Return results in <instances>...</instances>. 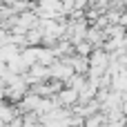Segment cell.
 Listing matches in <instances>:
<instances>
[{
  "mask_svg": "<svg viewBox=\"0 0 127 127\" xmlns=\"http://www.w3.org/2000/svg\"><path fill=\"white\" fill-rule=\"evenodd\" d=\"M121 65H123V67H125V69H127V51H125V54H123V56H121Z\"/></svg>",
  "mask_w": 127,
  "mask_h": 127,
  "instance_id": "cell-1",
  "label": "cell"
}]
</instances>
